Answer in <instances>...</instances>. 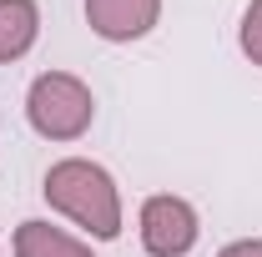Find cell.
<instances>
[{"label":"cell","mask_w":262,"mask_h":257,"mask_svg":"<svg viewBox=\"0 0 262 257\" xmlns=\"http://www.w3.org/2000/svg\"><path fill=\"white\" fill-rule=\"evenodd\" d=\"M26 116H31L35 136H46V141H76L96 121V96H91V86L81 76L46 71L26 91Z\"/></svg>","instance_id":"cell-2"},{"label":"cell","mask_w":262,"mask_h":257,"mask_svg":"<svg viewBox=\"0 0 262 257\" xmlns=\"http://www.w3.org/2000/svg\"><path fill=\"white\" fill-rule=\"evenodd\" d=\"M40 35V5L35 0H0V66L20 61Z\"/></svg>","instance_id":"cell-5"},{"label":"cell","mask_w":262,"mask_h":257,"mask_svg":"<svg viewBox=\"0 0 262 257\" xmlns=\"http://www.w3.org/2000/svg\"><path fill=\"white\" fill-rule=\"evenodd\" d=\"M217 257H262V237H242V242H227Z\"/></svg>","instance_id":"cell-8"},{"label":"cell","mask_w":262,"mask_h":257,"mask_svg":"<svg viewBox=\"0 0 262 257\" xmlns=\"http://www.w3.org/2000/svg\"><path fill=\"white\" fill-rule=\"evenodd\" d=\"M15 257H96V252H91V242L31 217V222L15 227Z\"/></svg>","instance_id":"cell-6"},{"label":"cell","mask_w":262,"mask_h":257,"mask_svg":"<svg viewBox=\"0 0 262 257\" xmlns=\"http://www.w3.org/2000/svg\"><path fill=\"white\" fill-rule=\"evenodd\" d=\"M237 46L252 66H262V0H252L242 10V31H237Z\"/></svg>","instance_id":"cell-7"},{"label":"cell","mask_w":262,"mask_h":257,"mask_svg":"<svg viewBox=\"0 0 262 257\" xmlns=\"http://www.w3.org/2000/svg\"><path fill=\"white\" fill-rule=\"evenodd\" d=\"M202 237V222H196V207L187 197L157 192L141 202V247L151 257H187Z\"/></svg>","instance_id":"cell-3"},{"label":"cell","mask_w":262,"mask_h":257,"mask_svg":"<svg viewBox=\"0 0 262 257\" xmlns=\"http://www.w3.org/2000/svg\"><path fill=\"white\" fill-rule=\"evenodd\" d=\"M157 20H162V0H86V26L116 46L151 35Z\"/></svg>","instance_id":"cell-4"},{"label":"cell","mask_w":262,"mask_h":257,"mask_svg":"<svg viewBox=\"0 0 262 257\" xmlns=\"http://www.w3.org/2000/svg\"><path fill=\"white\" fill-rule=\"evenodd\" d=\"M46 202L71 217L76 227H86L96 242H116L121 237V192L111 182V172L86 157H66L46 172Z\"/></svg>","instance_id":"cell-1"}]
</instances>
